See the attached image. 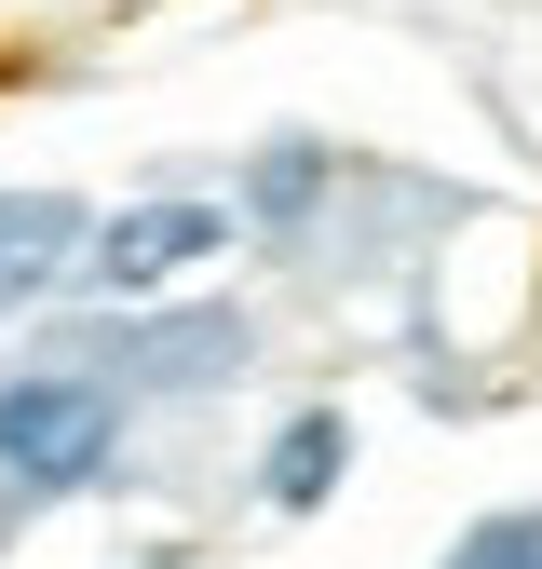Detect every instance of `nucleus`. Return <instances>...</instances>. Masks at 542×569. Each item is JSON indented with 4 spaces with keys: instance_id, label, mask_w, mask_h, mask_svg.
Segmentation results:
<instances>
[{
    "instance_id": "nucleus-3",
    "label": "nucleus",
    "mask_w": 542,
    "mask_h": 569,
    "mask_svg": "<svg viewBox=\"0 0 542 569\" xmlns=\"http://www.w3.org/2000/svg\"><path fill=\"white\" fill-rule=\"evenodd\" d=\"M150 326H122V339H96L82 367H109L122 393H203L218 367H244V312H163V299H136Z\"/></svg>"
},
{
    "instance_id": "nucleus-7",
    "label": "nucleus",
    "mask_w": 542,
    "mask_h": 569,
    "mask_svg": "<svg viewBox=\"0 0 542 569\" xmlns=\"http://www.w3.org/2000/svg\"><path fill=\"white\" fill-rule=\"evenodd\" d=\"M448 569H542V502H515V516H474V529L448 542Z\"/></svg>"
},
{
    "instance_id": "nucleus-5",
    "label": "nucleus",
    "mask_w": 542,
    "mask_h": 569,
    "mask_svg": "<svg viewBox=\"0 0 542 569\" xmlns=\"http://www.w3.org/2000/svg\"><path fill=\"white\" fill-rule=\"evenodd\" d=\"M339 475H353V420H339V407H299L285 435L258 448V502H271V516H325Z\"/></svg>"
},
{
    "instance_id": "nucleus-6",
    "label": "nucleus",
    "mask_w": 542,
    "mask_h": 569,
    "mask_svg": "<svg viewBox=\"0 0 542 569\" xmlns=\"http://www.w3.org/2000/svg\"><path fill=\"white\" fill-rule=\"evenodd\" d=\"M325 190H339L325 136H271V150L244 163V190H231V218H244V231H299V218H312Z\"/></svg>"
},
{
    "instance_id": "nucleus-1",
    "label": "nucleus",
    "mask_w": 542,
    "mask_h": 569,
    "mask_svg": "<svg viewBox=\"0 0 542 569\" xmlns=\"http://www.w3.org/2000/svg\"><path fill=\"white\" fill-rule=\"evenodd\" d=\"M122 380L109 367H14L0 380V488L14 502H68V488H96L109 461H122Z\"/></svg>"
},
{
    "instance_id": "nucleus-2",
    "label": "nucleus",
    "mask_w": 542,
    "mask_h": 569,
    "mask_svg": "<svg viewBox=\"0 0 542 569\" xmlns=\"http://www.w3.org/2000/svg\"><path fill=\"white\" fill-rule=\"evenodd\" d=\"M231 231H244V218H231L218 190H150V203H122V218H96V244H82V299H109V312L177 299L190 271H218Z\"/></svg>"
},
{
    "instance_id": "nucleus-4",
    "label": "nucleus",
    "mask_w": 542,
    "mask_h": 569,
    "mask_svg": "<svg viewBox=\"0 0 542 569\" xmlns=\"http://www.w3.org/2000/svg\"><path fill=\"white\" fill-rule=\"evenodd\" d=\"M82 244H96V218L68 190H0V326L41 312L54 284H82Z\"/></svg>"
},
{
    "instance_id": "nucleus-9",
    "label": "nucleus",
    "mask_w": 542,
    "mask_h": 569,
    "mask_svg": "<svg viewBox=\"0 0 542 569\" xmlns=\"http://www.w3.org/2000/svg\"><path fill=\"white\" fill-rule=\"evenodd\" d=\"M0 502H14V488H0Z\"/></svg>"
},
{
    "instance_id": "nucleus-8",
    "label": "nucleus",
    "mask_w": 542,
    "mask_h": 569,
    "mask_svg": "<svg viewBox=\"0 0 542 569\" xmlns=\"http://www.w3.org/2000/svg\"><path fill=\"white\" fill-rule=\"evenodd\" d=\"M150 569H190V556H150Z\"/></svg>"
}]
</instances>
